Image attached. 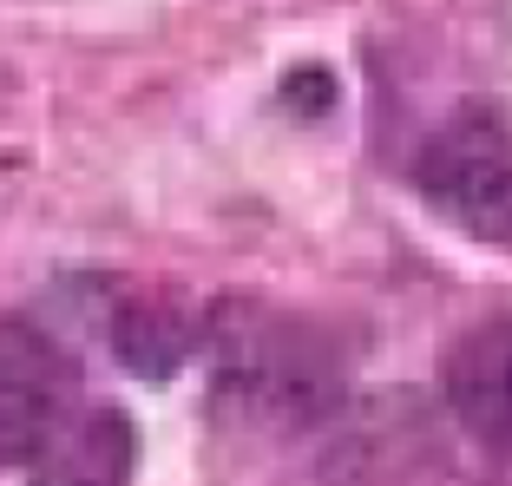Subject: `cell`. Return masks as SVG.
I'll use <instances>...</instances> for the list:
<instances>
[{"label":"cell","instance_id":"6da1fadb","mask_svg":"<svg viewBox=\"0 0 512 486\" xmlns=\"http://www.w3.org/2000/svg\"><path fill=\"white\" fill-rule=\"evenodd\" d=\"M211 401L224 421L256 434H296L335 414L342 401V355L329 329L296 309L230 303L211 329Z\"/></svg>","mask_w":512,"mask_h":486},{"label":"cell","instance_id":"7a4b0ae2","mask_svg":"<svg viewBox=\"0 0 512 486\" xmlns=\"http://www.w3.org/2000/svg\"><path fill=\"white\" fill-rule=\"evenodd\" d=\"M414 184L440 224L512 257V106L473 99L447 112L414 158Z\"/></svg>","mask_w":512,"mask_h":486},{"label":"cell","instance_id":"3957f363","mask_svg":"<svg viewBox=\"0 0 512 486\" xmlns=\"http://www.w3.org/2000/svg\"><path fill=\"white\" fill-rule=\"evenodd\" d=\"M79 362L40 322L0 316V473L40 467V454L79 421Z\"/></svg>","mask_w":512,"mask_h":486},{"label":"cell","instance_id":"277c9868","mask_svg":"<svg viewBox=\"0 0 512 486\" xmlns=\"http://www.w3.org/2000/svg\"><path fill=\"white\" fill-rule=\"evenodd\" d=\"M211 329H217V309H204L191 289L178 283H138L112 303L106 322V342L119 355L125 375L138 381H171L184 362L211 349Z\"/></svg>","mask_w":512,"mask_h":486},{"label":"cell","instance_id":"5b68a950","mask_svg":"<svg viewBox=\"0 0 512 486\" xmlns=\"http://www.w3.org/2000/svg\"><path fill=\"white\" fill-rule=\"evenodd\" d=\"M447 408L480 447L512 460V316L480 322L447 355Z\"/></svg>","mask_w":512,"mask_h":486},{"label":"cell","instance_id":"8992f818","mask_svg":"<svg viewBox=\"0 0 512 486\" xmlns=\"http://www.w3.org/2000/svg\"><path fill=\"white\" fill-rule=\"evenodd\" d=\"M138 434L119 408H86L60 441L40 454L33 486H132Z\"/></svg>","mask_w":512,"mask_h":486}]
</instances>
